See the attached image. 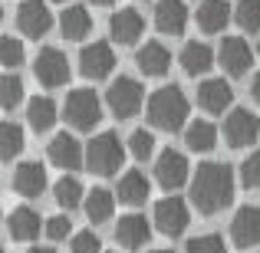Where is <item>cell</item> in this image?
Wrapping results in <instances>:
<instances>
[{
  "mask_svg": "<svg viewBox=\"0 0 260 253\" xmlns=\"http://www.w3.org/2000/svg\"><path fill=\"white\" fill-rule=\"evenodd\" d=\"M70 253H102V243L92 230H79L70 237Z\"/></svg>",
  "mask_w": 260,
  "mask_h": 253,
  "instance_id": "d590c367",
  "label": "cell"
},
{
  "mask_svg": "<svg viewBox=\"0 0 260 253\" xmlns=\"http://www.w3.org/2000/svg\"><path fill=\"white\" fill-rule=\"evenodd\" d=\"M59 30H63L66 40H86L89 30H92V17H89L86 7H66L59 13Z\"/></svg>",
  "mask_w": 260,
  "mask_h": 253,
  "instance_id": "484cf974",
  "label": "cell"
},
{
  "mask_svg": "<svg viewBox=\"0 0 260 253\" xmlns=\"http://www.w3.org/2000/svg\"><path fill=\"white\" fill-rule=\"evenodd\" d=\"M59 4H66V0H59Z\"/></svg>",
  "mask_w": 260,
  "mask_h": 253,
  "instance_id": "bcb514c9",
  "label": "cell"
},
{
  "mask_svg": "<svg viewBox=\"0 0 260 253\" xmlns=\"http://www.w3.org/2000/svg\"><path fill=\"white\" fill-rule=\"evenodd\" d=\"M86 217L92 224H106L109 217H112V210H115V194L112 191H106V188H92L86 194Z\"/></svg>",
  "mask_w": 260,
  "mask_h": 253,
  "instance_id": "4316f807",
  "label": "cell"
},
{
  "mask_svg": "<svg viewBox=\"0 0 260 253\" xmlns=\"http://www.w3.org/2000/svg\"><path fill=\"white\" fill-rule=\"evenodd\" d=\"M250 95H254V102L260 105V73L254 76V83H250Z\"/></svg>",
  "mask_w": 260,
  "mask_h": 253,
  "instance_id": "f35d334b",
  "label": "cell"
},
{
  "mask_svg": "<svg viewBox=\"0 0 260 253\" xmlns=\"http://www.w3.org/2000/svg\"><path fill=\"white\" fill-rule=\"evenodd\" d=\"M231 240L241 250H250L260 243V207L257 204L237 207V214L231 217Z\"/></svg>",
  "mask_w": 260,
  "mask_h": 253,
  "instance_id": "7c38bea8",
  "label": "cell"
},
{
  "mask_svg": "<svg viewBox=\"0 0 260 253\" xmlns=\"http://www.w3.org/2000/svg\"><path fill=\"white\" fill-rule=\"evenodd\" d=\"M152 253H172V250H152Z\"/></svg>",
  "mask_w": 260,
  "mask_h": 253,
  "instance_id": "b9f144b4",
  "label": "cell"
},
{
  "mask_svg": "<svg viewBox=\"0 0 260 253\" xmlns=\"http://www.w3.org/2000/svg\"><path fill=\"white\" fill-rule=\"evenodd\" d=\"M0 253H7V250H4V247H0Z\"/></svg>",
  "mask_w": 260,
  "mask_h": 253,
  "instance_id": "ee69618b",
  "label": "cell"
},
{
  "mask_svg": "<svg viewBox=\"0 0 260 253\" xmlns=\"http://www.w3.org/2000/svg\"><path fill=\"white\" fill-rule=\"evenodd\" d=\"M92 4H99V7H112L115 0H92Z\"/></svg>",
  "mask_w": 260,
  "mask_h": 253,
  "instance_id": "60d3db41",
  "label": "cell"
},
{
  "mask_svg": "<svg viewBox=\"0 0 260 253\" xmlns=\"http://www.w3.org/2000/svg\"><path fill=\"white\" fill-rule=\"evenodd\" d=\"M191 177V168H188V158L175 148H165V152L155 158V181L161 184L165 191H178L181 184H188Z\"/></svg>",
  "mask_w": 260,
  "mask_h": 253,
  "instance_id": "30bf717a",
  "label": "cell"
},
{
  "mask_svg": "<svg viewBox=\"0 0 260 253\" xmlns=\"http://www.w3.org/2000/svg\"><path fill=\"white\" fill-rule=\"evenodd\" d=\"M125 161V148H122L115 132H99L86 148V168L95 174H115Z\"/></svg>",
  "mask_w": 260,
  "mask_h": 253,
  "instance_id": "3957f363",
  "label": "cell"
},
{
  "mask_svg": "<svg viewBox=\"0 0 260 253\" xmlns=\"http://www.w3.org/2000/svg\"><path fill=\"white\" fill-rule=\"evenodd\" d=\"M46 237H50V240H66V237L73 234V221L66 214H56V217H50V221H46Z\"/></svg>",
  "mask_w": 260,
  "mask_h": 253,
  "instance_id": "74e56055",
  "label": "cell"
},
{
  "mask_svg": "<svg viewBox=\"0 0 260 253\" xmlns=\"http://www.w3.org/2000/svg\"><path fill=\"white\" fill-rule=\"evenodd\" d=\"M135 63H139V73H142V76H165V73L172 69V53L165 50V43L152 40V43L139 46Z\"/></svg>",
  "mask_w": 260,
  "mask_h": 253,
  "instance_id": "ffe728a7",
  "label": "cell"
},
{
  "mask_svg": "<svg viewBox=\"0 0 260 253\" xmlns=\"http://www.w3.org/2000/svg\"><path fill=\"white\" fill-rule=\"evenodd\" d=\"M109 33H112V40L119 46H132L145 33V20H142V13L135 7H122V10H115L109 17Z\"/></svg>",
  "mask_w": 260,
  "mask_h": 253,
  "instance_id": "5bb4252c",
  "label": "cell"
},
{
  "mask_svg": "<svg viewBox=\"0 0 260 253\" xmlns=\"http://www.w3.org/2000/svg\"><path fill=\"white\" fill-rule=\"evenodd\" d=\"M128 152H132V158L148 161L155 155V135L148 132V128H135V132L128 135Z\"/></svg>",
  "mask_w": 260,
  "mask_h": 253,
  "instance_id": "d6a6232c",
  "label": "cell"
},
{
  "mask_svg": "<svg viewBox=\"0 0 260 253\" xmlns=\"http://www.w3.org/2000/svg\"><path fill=\"white\" fill-rule=\"evenodd\" d=\"M115 69V53L112 46L106 43V40H92V43L83 46V53H79V73H83L86 79H106L112 76Z\"/></svg>",
  "mask_w": 260,
  "mask_h": 253,
  "instance_id": "9c48e42d",
  "label": "cell"
},
{
  "mask_svg": "<svg viewBox=\"0 0 260 253\" xmlns=\"http://www.w3.org/2000/svg\"><path fill=\"white\" fill-rule=\"evenodd\" d=\"M231 20V4L228 0H201L198 7V26L204 33H221Z\"/></svg>",
  "mask_w": 260,
  "mask_h": 253,
  "instance_id": "603a6c76",
  "label": "cell"
},
{
  "mask_svg": "<svg viewBox=\"0 0 260 253\" xmlns=\"http://www.w3.org/2000/svg\"><path fill=\"white\" fill-rule=\"evenodd\" d=\"M148 177L142 174V171H125V174L119 177V188H115V197H119L122 204H145L148 201Z\"/></svg>",
  "mask_w": 260,
  "mask_h": 253,
  "instance_id": "d4e9b609",
  "label": "cell"
},
{
  "mask_svg": "<svg viewBox=\"0 0 260 253\" xmlns=\"http://www.w3.org/2000/svg\"><path fill=\"white\" fill-rule=\"evenodd\" d=\"M184 253H228V247H224V237L201 234V237H194V240H188V250Z\"/></svg>",
  "mask_w": 260,
  "mask_h": 253,
  "instance_id": "e575fe53",
  "label": "cell"
},
{
  "mask_svg": "<svg viewBox=\"0 0 260 253\" xmlns=\"http://www.w3.org/2000/svg\"><path fill=\"white\" fill-rule=\"evenodd\" d=\"M217 63L224 66L228 76H244L254 63V53H250L247 40L241 37H224L221 40V50H217Z\"/></svg>",
  "mask_w": 260,
  "mask_h": 253,
  "instance_id": "9a60e30c",
  "label": "cell"
},
{
  "mask_svg": "<svg viewBox=\"0 0 260 253\" xmlns=\"http://www.w3.org/2000/svg\"><path fill=\"white\" fill-rule=\"evenodd\" d=\"M155 26L168 37H181L188 26V7L184 0H158L155 7Z\"/></svg>",
  "mask_w": 260,
  "mask_h": 253,
  "instance_id": "ac0fdd59",
  "label": "cell"
},
{
  "mask_svg": "<svg viewBox=\"0 0 260 253\" xmlns=\"http://www.w3.org/2000/svg\"><path fill=\"white\" fill-rule=\"evenodd\" d=\"M53 197H56V204L63 210H73V207H79V204H86L83 184H79L73 174H63L56 184H53Z\"/></svg>",
  "mask_w": 260,
  "mask_h": 253,
  "instance_id": "f1b7e54d",
  "label": "cell"
},
{
  "mask_svg": "<svg viewBox=\"0 0 260 253\" xmlns=\"http://www.w3.org/2000/svg\"><path fill=\"white\" fill-rule=\"evenodd\" d=\"M181 69L188 73V76H204V73L214 66V50H211L208 43H198V40H191V43H184L181 50Z\"/></svg>",
  "mask_w": 260,
  "mask_h": 253,
  "instance_id": "7402d4cb",
  "label": "cell"
},
{
  "mask_svg": "<svg viewBox=\"0 0 260 253\" xmlns=\"http://www.w3.org/2000/svg\"><path fill=\"white\" fill-rule=\"evenodd\" d=\"M231 102H234V92H231V86L224 83V79H204V83L198 86V105H201L204 112L221 115L224 109H231Z\"/></svg>",
  "mask_w": 260,
  "mask_h": 253,
  "instance_id": "d6986e66",
  "label": "cell"
},
{
  "mask_svg": "<svg viewBox=\"0 0 260 253\" xmlns=\"http://www.w3.org/2000/svg\"><path fill=\"white\" fill-rule=\"evenodd\" d=\"M184 145H188L191 152H211V148L217 145V128L204 119L191 122V125L184 128Z\"/></svg>",
  "mask_w": 260,
  "mask_h": 253,
  "instance_id": "83f0119b",
  "label": "cell"
},
{
  "mask_svg": "<svg viewBox=\"0 0 260 253\" xmlns=\"http://www.w3.org/2000/svg\"><path fill=\"white\" fill-rule=\"evenodd\" d=\"M142 102H145V89L132 76L112 79V86H109V92H106V105L115 119H132V115H139Z\"/></svg>",
  "mask_w": 260,
  "mask_h": 253,
  "instance_id": "277c9868",
  "label": "cell"
},
{
  "mask_svg": "<svg viewBox=\"0 0 260 253\" xmlns=\"http://www.w3.org/2000/svg\"><path fill=\"white\" fill-rule=\"evenodd\" d=\"M56 102L50 95H37V99L26 102V122H30L33 132H50L56 125Z\"/></svg>",
  "mask_w": 260,
  "mask_h": 253,
  "instance_id": "cb8c5ba5",
  "label": "cell"
},
{
  "mask_svg": "<svg viewBox=\"0 0 260 253\" xmlns=\"http://www.w3.org/2000/svg\"><path fill=\"white\" fill-rule=\"evenodd\" d=\"M241 184L244 188H260V152H250L241 161Z\"/></svg>",
  "mask_w": 260,
  "mask_h": 253,
  "instance_id": "8d00e7d4",
  "label": "cell"
},
{
  "mask_svg": "<svg viewBox=\"0 0 260 253\" xmlns=\"http://www.w3.org/2000/svg\"><path fill=\"white\" fill-rule=\"evenodd\" d=\"M234 201V171L224 161H204L191 177V204L201 214H217Z\"/></svg>",
  "mask_w": 260,
  "mask_h": 253,
  "instance_id": "6da1fadb",
  "label": "cell"
},
{
  "mask_svg": "<svg viewBox=\"0 0 260 253\" xmlns=\"http://www.w3.org/2000/svg\"><path fill=\"white\" fill-rule=\"evenodd\" d=\"M260 135V119L250 109H231V115L224 119V141L231 148H247L254 145Z\"/></svg>",
  "mask_w": 260,
  "mask_h": 253,
  "instance_id": "ba28073f",
  "label": "cell"
},
{
  "mask_svg": "<svg viewBox=\"0 0 260 253\" xmlns=\"http://www.w3.org/2000/svg\"><path fill=\"white\" fill-rule=\"evenodd\" d=\"M23 43H20L17 37H0V66H7V69H17L20 63H23Z\"/></svg>",
  "mask_w": 260,
  "mask_h": 253,
  "instance_id": "836d02e7",
  "label": "cell"
},
{
  "mask_svg": "<svg viewBox=\"0 0 260 253\" xmlns=\"http://www.w3.org/2000/svg\"><path fill=\"white\" fill-rule=\"evenodd\" d=\"M234 20L244 33H257L260 30V0H237Z\"/></svg>",
  "mask_w": 260,
  "mask_h": 253,
  "instance_id": "1f68e13d",
  "label": "cell"
},
{
  "mask_svg": "<svg viewBox=\"0 0 260 253\" xmlns=\"http://www.w3.org/2000/svg\"><path fill=\"white\" fill-rule=\"evenodd\" d=\"M0 20H4V7H0Z\"/></svg>",
  "mask_w": 260,
  "mask_h": 253,
  "instance_id": "7bdbcfd3",
  "label": "cell"
},
{
  "mask_svg": "<svg viewBox=\"0 0 260 253\" xmlns=\"http://www.w3.org/2000/svg\"><path fill=\"white\" fill-rule=\"evenodd\" d=\"M148 237H152V227H148V221L142 214H125V217H119V224H115V240H119L125 250L145 247Z\"/></svg>",
  "mask_w": 260,
  "mask_h": 253,
  "instance_id": "e0dca14e",
  "label": "cell"
},
{
  "mask_svg": "<svg viewBox=\"0 0 260 253\" xmlns=\"http://www.w3.org/2000/svg\"><path fill=\"white\" fill-rule=\"evenodd\" d=\"M46 155H50L53 165L63 168V171H76V168H83V161H86V152H83V145H79V138L70 135V132L53 135L50 145H46Z\"/></svg>",
  "mask_w": 260,
  "mask_h": 253,
  "instance_id": "4fadbf2b",
  "label": "cell"
},
{
  "mask_svg": "<svg viewBox=\"0 0 260 253\" xmlns=\"http://www.w3.org/2000/svg\"><path fill=\"white\" fill-rule=\"evenodd\" d=\"M23 145H26L23 128L17 122H0V161H13L23 152Z\"/></svg>",
  "mask_w": 260,
  "mask_h": 253,
  "instance_id": "f546056e",
  "label": "cell"
},
{
  "mask_svg": "<svg viewBox=\"0 0 260 253\" xmlns=\"http://www.w3.org/2000/svg\"><path fill=\"white\" fill-rule=\"evenodd\" d=\"M257 53H260V43H257Z\"/></svg>",
  "mask_w": 260,
  "mask_h": 253,
  "instance_id": "f6af8a7d",
  "label": "cell"
},
{
  "mask_svg": "<svg viewBox=\"0 0 260 253\" xmlns=\"http://www.w3.org/2000/svg\"><path fill=\"white\" fill-rule=\"evenodd\" d=\"M26 253H56V250H53V247H30Z\"/></svg>",
  "mask_w": 260,
  "mask_h": 253,
  "instance_id": "ab89813d",
  "label": "cell"
},
{
  "mask_svg": "<svg viewBox=\"0 0 260 253\" xmlns=\"http://www.w3.org/2000/svg\"><path fill=\"white\" fill-rule=\"evenodd\" d=\"M46 224L40 221V214L33 207H17L10 217H7V230H10V237L13 240H37L40 237V230H43Z\"/></svg>",
  "mask_w": 260,
  "mask_h": 253,
  "instance_id": "44dd1931",
  "label": "cell"
},
{
  "mask_svg": "<svg viewBox=\"0 0 260 253\" xmlns=\"http://www.w3.org/2000/svg\"><path fill=\"white\" fill-rule=\"evenodd\" d=\"M33 76L40 79L46 89H59L70 83V63L56 46H43L33 59Z\"/></svg>",
  "mask_w": 260,
  "mask_h": 253,
  "instance_id": "52a82bcc",
  "label": "cell"
},
{
  "mask_svg": "<svg viewBox=\"0 0 260 253\" xmlns=\"http://www.w3.org/2000/svg\"><path fill=\"white\" fill-rule=\"evenodd\" d=\"M23 102V79L13 76V73H4L0 76V109H17Z\"/></svg>",
  "mask_w": 260,
  "mask_h": 253,
  "instance_id": "4dcf8cb0",
  "label": "cell"
},
{
  "mask_svg": "<svg viewBox=\"0 0 260 253\" xmlns=\"http://www.w3.org/2000/svg\"><path fill=\"white\" fill-rule=\"evenodd\" d=\"M17 26H20V33H23V37H30V40L46 37V33H50V26H53L50 7H46L43 0H23V4L17 7Z\"/></svg>",
  "mask_w": 260,
  "mask_h": 253,
  "instance_id": "8fae6325",
  "label": "cell"
},
{
  "mask_svg": "<svg viewBox=\"0 0 260 253\" xmlns=\"http://www.w3.org/2000/svg\"><path fill=\"white\" fill-rule=\"evenodd\" d=\"M152 224L161 230L165 237H181L184 230H188V224H191V210H188V204L181 201V197H161L158 204H155V210H152Z\"/></svg>",
  "mask_w": 260,
  "mask_h": 253,
  "instance_id": "8992f818",
  "label": "cell"
},
{
  "mask_svg": "<svg viewBox=\"0 0 260 253\" xmlns=\"http://www.w3.org/2000/svg\"><path fill=\"white\" fill-rule=\"evenodd\" d=\"M13 191L23 197H40L46 191V168L40 161H20L13 171Z\"/></svg>",
  "mask_w": 260,
  "mask_h": 253,
  "instance_id": "2e32d148",
  "label": "cell"
},
{
  "mask_svg": "<svg viewBox=\"0 0 260 253\" xmlns=\"http://www.w3.org/2000/svg\"><path fill=\"white\" fill-rule=\"evenodd\" d=\"M148 122L161 132H178L188 122V95L178 86H161L148 95Z\"/></svg>",
  "mask_w": 260,
  "mask_h": 253,
  "instance_id": "7a4b0ae2",
  "label": "cell"
},
{
  "mask_svg": "<svg viewBox=\"0 0 260 253\" xmlns=\"http://www.w3.org/2000/svg\"><path fill=\"white\" fill-rule=\"evenodd\" d=\"M63 112H66V122H70L73 128L89 132V128H95L99 119H102V102L92 89H73V92L66 95Z\"/></svg>",
  "mask_w": 260,
  "mask_h": 253,
  "instance_id": "5b68a950",
  "label": "cell"
}]
</instances>
